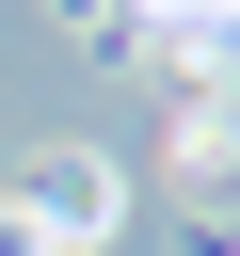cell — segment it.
Masks as SVG:
<instances>
[{
  "label": "cell",
  "instance_id": "3",
  "mask_svg": "<svg viewBox=\"0 0 240 256\" xmlns=\"http://www.w3.org/2000/svg\"><path fill=\"white\" fill-rule=\"evenodd\" d=\"M0 256H48V224H32V208H16V192H0Z\"/></svg>",
  "mask_w": 240,
  "mask_h": 256
},
{
  "label": "cell",
  "instance_id": "4",
  "mask_svg": "<svg viewBox=\"0 0 240 256\" xmlns=\"http://www.w3.org/2000/svg\"><path fill=\"white\" fill-rule=\"evenodd\" d=\"M208 256H240V224H208Z\"/></svg>",
  "mask_w": 240,
  "mask_h": 256
},
{
  "label": "cell",
  "instance_id": "1",
  "mask_svg": "<svg viewBox=\"0 0 240 256\" xmlns=\"http://www.w3.org/2000/svg\"><path fill=\"white\" fill-rule=\"evenodd\" d=\"M16 208L48 224V256H80V240H112V208H128V176H112L96 144H48V160L16 176Z\"/></svg>",
  "mask_w": 240,
  "mask_h": 256
},
{
  "label": "cell",
  "instance_id": "2",
  "mask_svg": "<svg viewBox=\"0 0 240 256\" xmlns=\"http://www.w3.org/2000/svg\"><path fill=\"white\" fill-rule=\"evenodd\" d=\"M176 192H240V96L224 80L176 96Z\"/></svg>",
  "mask_w": 240,
  "mask_h": 256
}]
</instances>
